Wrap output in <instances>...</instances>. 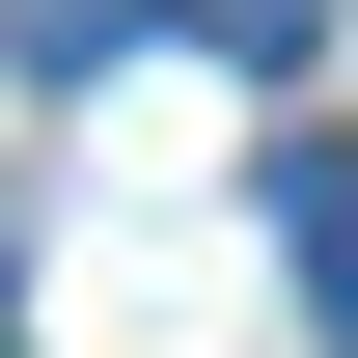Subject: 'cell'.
Wrapping results in <instances>:
<instances>
[{
	"label": "cell",
	"instance_id": "obj_2",
	"mask_svg": "<svg viewBox=\"0 0 358 358\" xmlns=\"http://www.w3.org/2000/svg\"><path fill=\"white\" fill-rule=\"evenodd\" d=\"M166 28H221V55H303V28H331V0H166Z\"/></svg>",
	"mask_w": 358,
	"mask_h": 358
},
{
	"label": "cell",
	"instance_id": "obj_1",
	"mask_svg": "<svg viewBox=\"0 0 358 358\" xmlns=\"http://www.w3.org/2000/svg\"><path fill=\"white\" fill-rule=\"evenodd\" d=\"M275 275L358 331V166H331V138H275Z\"/></svg>",
	"mask_w": 358,
	"mask_h": 358
}]
</instances>
